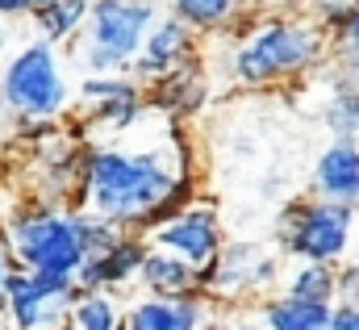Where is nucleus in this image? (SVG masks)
Masks as SVG:
<instances>
[{
  "instance_id": "6ab92c4d",
  "label": "nucleus",
  "mask_w": 359,
  "mask_h": 330,
  "mask_svg": "<svg viewBox=\"0 0 359 330\" xmlns=\"http://www.w3.org/2000/svg\"><path fill=\"white\" fill-rule=\"evenodd\" d=\"M284 293L305 297V301H339V268H334V263L301 259V263L284 276Z\"/></svg>"
},
{
  "instance_id": "0eeeda50",
  "label": "nucleus",
  "mask_w": 359,
  "mask_h": 330,
  "mask_svg": "<svg viewBox=\"0 0 359 330\" xmlns=\"http://www.w3.org/2000/svg\"><path fill=\"white\" fill-rule=\"evenodd\" d=\"M76 301L80 284L72 276H46L29 268H17L0 293L8 330H76Z\"/></svg>"
},
{
  "instance_id": "6e6552de",
  "label": "nucleus",
  "mask_w": 359,
  "mask_h": 330,
  "mask_svg": "<svg viewBox=\"0 0 359 330\" xmlns=\"http://www.w3.org/2000/svg\"><path fill=\"white\" fill-rule=\"evenodd\" d=\"M147 239H151V247L172 251L180 259H188L192 268H209L222 255V247H226L217 209L209 201H196V197L184 201L176 213H168L163 222H155L147 230Z\"/></svg>"
},
{
  "instance_id": "7c9ffc66",
  "label": "nucleus",
  "mask_w": 359,
  "mask_h": 330,
  "mask_svg": "<svg viewBox=\"0 0 359 330\" xmlns=\"http://www.w3.org/2000/svg\"><path fill=\"white\" fill-rule=\"evenodd\" d=\"M355 259H359V255H355Z\"/></svg>"
},
{
  "instance_id": "cd10ccee",
  "label": "nucleus",
  "mask_w": 359,
  "mask_h": 330,
  "mask_svg": "<svg viewBox=\"0 0 359 330\" xmlns=\"http://www.w3.org/2000/svg\"><path fill=\"white\" fill-rule=\"evenodd\" d=\"M247 4L259 8V13H297V8H305L313 0H247Z\"/></svg>"
},
{
  "instance_id": "c85d7f7f",
  "label": "nucleus",
  "mask_w": 359,
  "mask_h": 330,
  "mask_svg": "<svg viewBox=\"0 0 359 330\" xmlns=\"http://www.w3.org/2000/svg\"><path fill=\"white\" fill-rule=\"evenodd\" d=\"M8 46V17H0V51Z\"/></svg>"
},
{
  "instance_id": "4be33fe9",
  "label": "nucleus",
  "mask_w": 359,
  "mask_h": 330,
  "mask_svg": "<svg viewBox=\"0 0 359 330\" xmlns=\"http://www.w3.org/2000/svg\"><path fill=\"white\" fill-rule=\"evenodd\" d=\"M330 51L334 59H359V0L343 13L339 25H330Z\"/></svg>"
},
{
  "instance_id": "1a4fd4ad",
  "label": "nucleus",
  "mask_w": 359,
  "mask_h": 330,
  "mask_svg": "<svg viewBox=\"0 0 359 330\" xmlns=\"http://www.w3.org/2000/svg\"><path fill=\"white\" fill-rule=\"evenodd\" d=\"M280 284V259L264 255L251 243L222 247V255L201 268V289L222 301H243V297H268Z\"/></svg>"
},
{
  "instance_id": "20e7f679",
  "label": "nucleus",
  "mask_w": 359,
  "mask_h": 330,
  "mask_svg": "<svg viewBox=\"0 0 359 330\" xmlns=\"http://www.w3.org/2000/svg\"><path fill=\"white\" fill-rule=\"evenodd\" d=\"M72 105V84L59 59V42L34 34L0 67V113L17 121H59Z\"/></svg>"
},
{
  "instance_id": "4468645a",
  "label": "nucleus",
  "mask_w": 359,
  "mask_h": 330,
  "mask_svg": "<svg viewBox=\"0 0 359 330\" xmlns=\"http://www.w3.org/2000/svg\"><path fill=\"white\" fill-rule=\"evenodd\" d=\"M334 305L339 301H305L292 293H268L259 297L255 318L264 330H334Z\"/></svg>"
},
{
  "instance_id": "f8f14e48",
  "label": "nucleus",
  "mask_w": 359,
  "mask_h": 330,
  "mask_svg": "<svg viewBox=\"0 0 359 330\" xmlns=\"http://www.w3.org/2000/svg\"><path fill=\"white\" fill-rule=\"evenodd\" d=\"M192 55H196V29L188 21H180L176 13H163L155 21V29L147 34L142 51H138V59L130 67V76L151 88L155 80H163L168 72H176L180 63H188Z\"/></svg>"
},
{
  "instance_id": "412c9836",
  "label": "nucleus",
  "mask_w": 359,
  "mask_h": 330,
  "mask_svg": "<svg viewBox=\"0 0 359 330\" xmlns=\"http://www.w3.org/2000/svg\"><path fill=\"white\" fill-rule=\"evenodd\" d=\"M322 121L339 134V138H359V92L355 88H343L334 84L326 109H322Z\"/></svg>"
},
{
  "instance_id": "39448f33",
  "label": "nucleus",
  "mask_w": 359,
  "mask_h": 330,
  "mask_svg": "<svg viewBox=\"0 0 359 330\" xmlns=\"http://www.w3.org/2000/svg\"><path fill=\"white\" fill-rule=\"evenodd\" d=\"M159 17V0H92L84 34L76 38V67L84 76L130 72Z\"/></svg>"
},
{
  "instance_id": "b1692460",
  "label": "nucleus",
  "mask_w": 359,
  "mask_h": 330,
  "mask_svg": "<svg viewBox=\"0 0 359 330\" xmlns=\"http://www.w3.org/2000/svg\"><path fill=\"white\" fill-rule=\"evenodd\" d=\"M339 301H359V259L339 263Z\"/></svg>"
},
{
  "instance_id": "7ed1b4c3",
  "label": "nucleus",
  "mask_w": 359,
  "mask_h": 330,
  "mask_svg": "<svg viewBox=\"0 0 359 330\" xmlns=\"http://www.w3.org/2000/svg\"><path fill=\"white\" fill-rule=\"evenodd\" d=\"M8 235L17 263L29 272H46V276H80L84 259H88V239H84V209L72 205H55V201H25L17 205L8 218Z\"/></svg>"
},
{
  "instance_id": "dca6fc26",
  "label": "nucleus",
  "mask_w": 359,
  "mask_h": 330,
  "mask_svg": "<svg viewBox=\"0 0 359 330\" xmlns=\"http://www.w3.org/2000/svg\"><path fill=\"white\" fill-rule=\"evenodd\" d=\"M138 284H142V293H163V297L196 293L201 289V268H192L188 259H180V255H172L163 247H151L147 259H142Z\"/></svg>"
},
{
  "instance_id": "a878e982",
  "label": "nucleus",
  "mask_w": 359,
  "mask_h": 330,
  "mask_svg": "<svg viewBox=\"0 0 359 330\" xmlns=\"http://www.w3.org/2000/svg\"><path fill=\"white\" fill-rule=\"evenodd\" d=\"M334 330H359V301H339L334 305Z\"/></svg>"
},
{
  "instance_id": "aec40b11",
  "label": "nucleus",
  "mask_w": 359,
  "mask_h": 330,
  "mask_svg": "<svg viewBox=\"0 0 359 330\" xmlns=\"http://www.w3.org/2000/svg\"><path fill=\"white\" fill-rule=\"evenodd\" d=\"M126 305H117V293H84L76 301V330H121Z\"/></svg>"
},
{
  "instance_id": "5701e85b",
  "label": "nucleus",
  "mask_w": 359,
  "mask_h": 330,
  "mask_svg": "<svg viewBox=\"0 0 359 330\" xmlns=\"http://www.w3.org/2000/svg\"><path fill=\"white\" fill-rule=\"evenodd\" d=\"M17 268H21V263H17V251H13L8 222H0V293H4V284H8V276H13Z\"/></svg>"
},
{
  "instance_id": "f03ea898",
  "label": "nucleus",
  "mask_w": 359,
  "mask_h": 330,
  "mask_svg": "<svg viewBox=\"0 0 359 330\" xmlns=\"http://www.w3.org/2000/svg\"><path fill=\"white\" fill-rule=\"evenodd\" d=\"M330 59H334L330 29L318 17L264 13L234 38L226 67H230V80L243 88H271V84L305 80L322 72Z\"/></svg>"
},
{
  "instance_id": "423d86ee",
  "label": "nucleus",
  "mask_w": 359,
  "mask_h": 330,
  "mask_svg": "<svg viewBox=\"0 0 359 330\" xmlns=\"http://www.w3.org/2000/svg\"><path fill=\"white\" fill-rule=\"evenodd\" d=\"M355 205L343 201H326V197H305L297 205L284 209L280 222V251L297 255V259H313V263H347V255L355 247Z\"/></svg>"
},
{
  "instance_id": "9d476101",
  "label": "nucleus",
  "mask_w": 359,
  "mask_h": 330,
  "mask_svg": "<svg viewBox=\"0 0 359 330\" xmlns=\"http://www.w3.org/2000/svg\"><path fill=\"white\" fill-rule=\"evenodd\" d=\"M213 326V297L205 289L196 293H142L126 305L121 330H209Z\"/></svg>"
},
{
  "instance_id": "393cba45",
  "label": "nucleus",
  "mask_w": 359,
  "mask_h": 330,
  "mask_svg": "<svg viewBox=\"0 0 359 330\" xmlns=\"http://www.w3.org/2000/svg\"><path fill=\"white\" fill-rule=\"evenodd\" d=\"M42 4H46V0H0V17H8V21H29Z\"/></svg>"
},
{
  "instance_id": "2eb2a0df",
  "label": "nucleus",
  "mask_w": 359,
  "mask_h": 330,
  "mask_svg": "<svg viewBox=\"0 0 359 330\" xmlns=\"http://www.w3.org/2000/svg\"><path fill=\"white\" fill-rule=\"evenodd\" d=\"M205 96H209V88H205L201 59H196V55H192L188 63H180L176 72H168L163 80H155L151 92H147L151 109L163 113V117H188V113H196V109L205 105Z\"/></svg>"
},
{
  "instance_id": "ddd939ff",
  "label": "nucleus",
  "mask_w": 359,
  "mask_h": 330,
  "mask_svg": "<svg viewBox=\"0 0 359 330\" xmlns=\"http://www.w3.org/2000/svg\"><path fill=\"white\" fill-rule=\"evenodd\" d=\"M309 192L359 209V138H339V134H334V143H330V147L318 155V164H313Z\"/></svg>"
},
{
  "instance_id": "bb28decb",
  "label": "nucleus",
  "mask_w": 359,
  "mask_h": 330,
  "mask_svg": "<svg viewBox=\"0 0 359 330\" xmlns=\"http://www.w3.org/2000/svg\"><path fill=\"white\" fill-rule=\"evenodd\" d=\"M334 84H343V88H355L359 92V59H334Z\"/></svg>"
},
{
  "instance_id": "f257e3e1",
  "label": "nucleus",
  "mask_w": 359,
  "mask_h": 330,
  "mask_svg": "<svg viewBox=\"0 0 359 330\" xmlns=\"http://www.w3.org/2000/svg\"><path fill=\"white\" fill-rule=\"evenodd\" d=\"M196 176L180 130H163L159 143L121 147L113 138L92 143L84 151L80 197L76 205L92 209L121 230H151L184 201H192Z\"/></svg>"
},
{
  "instance_id": "9b49d317",
  "label": "nucleus",
  "mask_w": 359,
  "mask_h": 330,
  "mask_svg": "<svg viewBox=\"0 0 359 330\" xmlns=\"http://www.w3.org/2000/svg\"><path fill=\"white\" fill-rule=\"evenodd\" d=\"M151 251V239L142 230H126L117 243H109L104 251H92L76 276V284L84 293H117L126 284H138L142 259Z\"/></svg>"
},
{
  "instance_id": "c756f323",
  "label": "nucleus",
  "mask_w": 359,
  "mask_h": 330,
  "mask_svg": "<svg viewBox=\"0 0 359 330\" xmlns=\"http://www.w3.org/2000/svg\"><path fill=\"white\" fill-rule=\"evenodd\" d=\"M0 330H8V314H4V305H0Z\"/></svg>"
},
{
  "instance_id": "f3484780",
  "label": "nucleus",
  "mask_w": 359,
  "mask_h": 330,
  "mask_svg": "<svg viewBox=\"0 0 359 330\" xmlns=\"http://www.w3.org/2000/svg\"><path fill=\"white\" fill-rule=\"evenodd\" d=\"M247 0H168V13L188 21L196 34H226L243 21Z\"/></svg>"
},
{
  "instance_id": "a211bd4d",
  "label": "nucleus",
  "mask_w": 359,
  "mask_h": 330,
  "mask_svg": "<svg viewBox=\"0 0 359 330\" xmlns=\"http://www.w3.org/2000/svg\"><path fill=\"white\" fill-rule=\"evenodd\" d=\"M88 8H92V0H46L29 21H34V29H38L42 38H50V42H72V38L84 34Z\"/></svg>"
}]
</instances>
